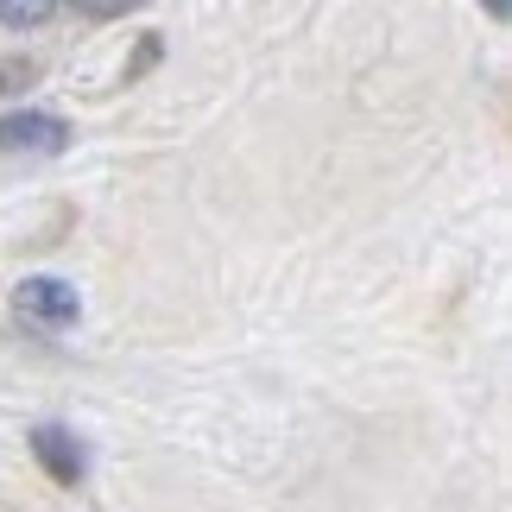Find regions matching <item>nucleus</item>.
<instances>
[{
	"instance_id": "nucleus-1",
	"label": "nucleus",
	"mask_w": 512,
	"mask_h": 512,
	"mask_svg": "<svg viewBox=\"0 0 512 512\" xmlns=\"http://www.w3.org/2000/svg\"><path fill=\"white\" fill-rule=\"evenodd\" d=\"M70 146V127L45 108H19L0 114V152H32V159H51V152Z\"/></svg>"
},
{
	"instance_id": "nucleus-2",
	"label": "nucleus",
	"mask_w": 512,
	"mask_h": 512,
	"mask_svg": "<svg viewBox=\"0 0 512 512\" xmlns=\"http://www.w3.org/2000/svg\"><path fill=\"white\" fill-rule=\"evenodd\" d=\"M13 304H19V317L38 323V329H70L83 317V298H76V285H64V279H26L13 291Z\"/></svg>"
},
{
	"instance_id": "nucleus-3",
	"label": "nucleus",
	"mask_w": 512,
	"mask_h": 512,
	"mask_svg": "<svg viewBox=\"0 0 512 512\" xmlns=\"http://www.w3.org/2000/svg\"><path fill=\"white\" fill-rule=\"evenodd\" d=\"M32 456L45 462V475H51V481H64V487H76V481L89 475L83 443H76L64 424H38V430H32Z\"/></svg>"
},
{
	"instance_id": "nucleus-4",
	"label": "nucleus",
	"mask_w": 512,
	"mask_h": 512,
	"mask_svg": "<svg viewBox=\"0 0 512 512\" xmlns=\"http://www.w3.org/2000/svg\"><path fill=\"white\" fill-rule=\"evenodd\" d=\"M51 0H0V26H45Z\"/></svg>"
}]
</instances>
